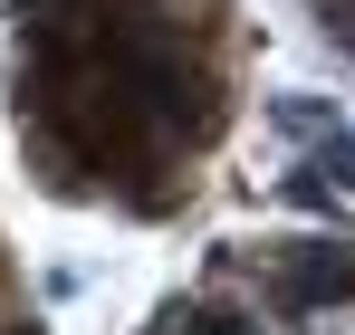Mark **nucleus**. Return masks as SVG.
I'll list each match as a JSON object with an SVG mask.
<instances>
[{"mask_svg": "<svg viewBox=\"0 0 355 335\" xmlns=\"http://www.w3.org/2000/svg\"><path fill=\"white\" fill-rule=\"evenodd\" d=\"M269 307L288 326L355 307V239H288V249H269Z\"/></svg>", "mask_w": 355, "mask_h": 335, "instance_id": "f257e3e1", "label": "nucleus"}, {"mask_svg": "<svg viewBox=\"0 0 355 335\" xmlns=\"http://www.w3.org/2000/svg\"><path fill=\"white\" fill-rule=\"evenodd\" d=\"M10 335H29V326H10Z\"/></svg>", "mask_w": 355, "mask_h": 335, "instance_id": "20e7f679", "label": "nucleus"}, {"mask_svg": "<svg viewBox=\"0 0 355 335\" xmlns=\"http://www.w3.org/2000/svg\"><path fill=\"white\" fill-rule=\"evenodd\" d=\"M307 163H317V172H336V182L355 192V134H346V125H336V134H317V144H307Z\"/></svg>", "mask_w": 355, "mask_h": 335, "instance_id": "7ed1b4c3", "label": "nucleus"}, {"mask_svg": "<svg viewBox=\"0 0 355 335\" xmlns=\"http://www.w3.org/2000/svg\"><path fill=\"white\" fill-rule=\"evenodd\" d=\"M269 125L297 134V144H317V134H336V106H317V96H269Z\"/></svg>", "mask_w": 355, "mask_h": 335, "instance_id": "f03ea898", "label": "nucleus"}]
</instances>
